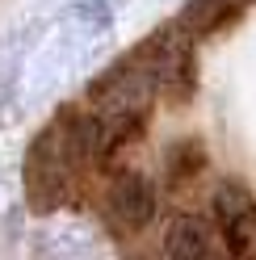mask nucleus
<instances>
[{
    "label": "nucleus",
    "mask_w": 256,
    "mask_h": 260,
    "mask_svg": "<svg viewBox=\"0 0 256 260\" xmlns=\"http://www.w3.org/2000/svg\"><path fill=\"white\" fill-rule=\"evenodd\" d=\"M155 210H159V189L147 172H135V168H118V176L109 181L105 189V202H101V214L114 231H143V226L155 222Z\"/></svg>",
    "instance_id": "obj_1"
},
{
    "label": "nucleus",
    "mask_w": 256,
    "mask_h": 260,
    "mask_svg": "<svg viewBox=\"0 0 256 260\" xmlns=\"http://www.w3.org/2000/svg\"><path fill=\"white\" fill-rule=\"evenodd\" d=\"M210 210H214V231L222 239V248L235 256L256 252V198L244 185H235V181L218 185Z\"/></svg>",
    "instance_id": "obj_2"
},
{
    "label": "nucleus",
    "mask_w": 256,
    "mask_h": 260,
    "mask_svg": "<svg viewBox=\"0 0 256 260\" xmlns=\"http://www.w3.org/2000/svg\"><path fill=\"white\" fill-rule=\"evenodd\" d=\"M239 13H244V0H189L181 9V17L172 21L189 38H206V34H218V29H227Z\"/></svg>",
    "instance_id": "obj_3"
},
{
    "label": "nucleus",
    "mask_w": 256,
    "mask_h": 260,
    "mask_svg": "<svg viewBox=\"0 0 256 260\" xmlns=\"http://www.w3.org/2000/svg\"><path fill=\"white\" fill-rule=\"evenodd\" d=\"M159 248L168 256H210L214 252V222H206L202 214H177L164 226Z\"/></svg>",
    "instance_id": "obj_4"
},
{
    "label": "nucleus",
    "mask_w": 256,
    "mask_h": 260,
    "mask_svg": "<svg viewBox=\"0 0 256 260\" xmlns=\"http://www.w3.org/2000/svg\"><path fill=\"white\" fill-rule=\"evenodd\" d=\"M202 172H206L202 143L181 139V143H172V147L164 151V185H168V189H189Z\"/></svg>",
    "instance_id": "obj_5"
}]
</instances>
